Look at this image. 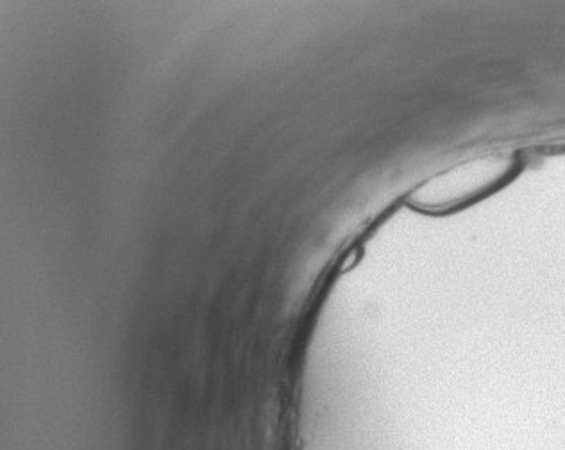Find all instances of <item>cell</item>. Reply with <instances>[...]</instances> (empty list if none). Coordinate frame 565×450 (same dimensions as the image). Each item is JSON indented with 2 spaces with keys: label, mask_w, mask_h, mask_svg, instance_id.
<instances>
[{
  "label": "cell",
  "mask_w": 565,
  "mask_h": 450,
  "mask_svg": "<svg viewBox=\"0 0 565 450\" xmlns=\"http://www.w3.org/2000/svg\"><path fill=\"white\" fill-rule=\"evenodd\" d=\"M487 165H470L439 179L433 188L430 187L433 201L428 202L426 206H453L461 202L462 196L478 192L481 179H487Z\"/></svg>",
  "instance_id": "1"
}]
</instances>
